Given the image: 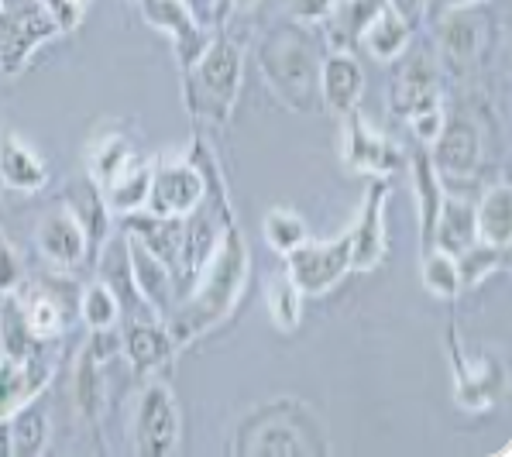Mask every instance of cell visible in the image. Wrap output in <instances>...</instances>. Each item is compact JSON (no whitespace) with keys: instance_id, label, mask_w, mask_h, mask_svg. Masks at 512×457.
<instances>
[{"instance_id":"6da1fadb","label":"cell","mask_w":512,"mask_h":457,"mask_svg":"<svg viewBox=\"0 0 512 457\" xmlns=\"http://www.w3.org/2000/svg\"><path fill=\"white\" fill-rule=\"evenodd\" d=\"M244 275H248V251H244V241L238 234L227 231L220 248L210 255V269H207V279H203L200 293L189 299V306L179 313L176 327H172L176 341H189V337L203 334L210 323H217L224 317L241 293Z\"/></svg>"},{"instance_id":"7a4b0ae2","label":"cell","mask_w":512,"mask_h":457,"mask_svg":"<svg viewBox=\"0 0 512 457\" xmlns=\"http://www.w3.org/2000/svg\"><path fill=\"white\" fill-rule=\"evenodd\" d=\"M55 28L59 25L49 18L42 0H7L0 11V62L7 73H14L38 42L55 35Z\"/></svg>"},{"instance_id":"3957f363","label":"cell","mask_w":512,"mask_h":457,"mask_svg":"<svg viewBox=\"0 0 512 457\" xmlns=\"http://www.w3.org/2000/svg\"><path fill=\"white\" fill-rule=\"evenodd\" d=\"M348 269H351L348 234H341L337 241L327 244L303 241L296 251H289V279L299 286V293H310V296L327 293V289H334L344 279Z\"/></svg>"},{"instance_id":"277c9868","label":"cell","mask_w":512,"mask_h":457,"mask_svg":"<svg viewBox=\"0 0 512 457\" xmlns=\"http://www.w3.org/2000/svg\"><path fill=\"white\" fill-rule=\"evenodd\" d=\"M241 83V55L231 42H217L214 49H203V59L196 66V93L210 100V110L217 117L227 114V107L238 97Z\"/></svg>"},{"instance_id":"5b68a950","label":"cell","mask_w":512,"mask_h":457,"mask_svg":"<svg viewBox=\"0 0 512 457\" xmlns=\"http://www.w3.org/2000/svg\"><path fill=\"white\" fill-rule=\"evenodd\" d=\"M203 200V179L196 176L193 165L169 162L152 176L148 189V203H152L155 217H183L196 203Z\"/></svg>"},{"instance_id":"8992f818","label":"cell","mask_w":512,"mask_h":457,"mask_svg":"<svg viewBox=\"0 0 512 457\" xmlns=\"http://www.w3.org/2000/svg\"><path fill=\"white\" fill-rule=\"evenodd\" d=\"M176 440H179V420H176L172 396L162 385H152L141 396L138 406V451L145 457H165L176 447Z\"/></svg>"},{"instance_id":"52a82bcc","label":"cell","mask_w":512,"mask_h":457,"mask_svg":"<svg viewBox=\"0 0 512 457\" xmlns=\"http://www.w3.org/2000/svg\"><path fill=\"white\" fill-rule=\"evenodd\" d=\"M317 73L313 55L303 49V42H275L265 52V76L275 83V90L289 100H303Z\"/></svg>"},{"instance_id":"ba28073f","label":"cell","mask_w":512,"mask_h":457,"mask_svg":"<svg viewBox=\"0 0 512 457\" xmlns=\"http://www.w3.org/2000/svg\"><path fill=\"white\" fill-rule=\"evenodd\" d=\"M344 159H348L351 169L372 172V176H389L399 165L396 148L378 135V131L368 128L354 110L348 114V131H344Z\"/></svg>"},{"instance_id":"9c48e42d","label":"cell","mask_w":512,"mask_h":457,"mask_svg":"<svg viewBox=\"0 0 512 457\" xmlns=\"http://www.w3.org/2000/svg\"><path fill=\"white\" fill-rule=\"evenodd\" d=\"M382 203H385V186H372L361 207L358 227L348 231L351 244V265L354 269H375L385 255V234H382Z\"/></svg>"},{"instance_id":"30bf717a","label":"cell","mask_w":512,"mask_h":457,"mask_svg":"<svg viewBox=\"0 0 512 457\" xmlns=\"http://www.w3.org/2000/svg\"><path fill=\"white\" fill-rule=\"evenodd\" d=\"M49 378L42 358H4L0 361V420L18 413Z\"/></svg>"},{"instance_id":"8fae6325","label":"cell","mask_w":512,"mask_h":457,"mask_svg":"<svg viewBox=\"0 0 512 457\" xmlns=\"http://www.w3.org/2000/svg\"><path fill=\"white\" fill-rule=\"evenodd\" d=\"M320 83H324V100L330 110L337 114H351L361 100V90H365V73H361L358 59L348 52H334L324 62V73H320Z\"/></svg>"},{"instance_id":"7c38bea8","label":"cell","mask_w":512,"mask_h":457,"mask_svg":"<svg viewBox=\"0 0 512 457\" xmlns=\"http://www.w3.org/2000/svg\"><path fill=\"white\" fill-rule=\"evenodd\" d=\"M38 244L42 251L59 265H76L83 258L86 238H83V227L69 210H59V214L45 217L42 227H38Z\"/></svg>"},{"instance_id":"4fadbf2b","label":"cell","mask_w":512,"mask_h":457,"mask_svg":"<svg viewBox=\"0 0 512 457\" xmlns=\"http://www.w3.org/2000/svg\"><path fill=\"white\" fill-rule=\"evenodd\" d=\"M145 18L152 21V25L176 35L183 62H196V55H203V45L207 42H203V35L196 31L183 0H145Z\"/></svg>"},{"instance_id":"5bb4252c","label":"cell","mask_w":512,"mask_h":457,"mask_svg":"<svg viewBox=\"0 0 512 457\" xmlns=\"http://www.w3.org/2000/svg\"><path fill=\"white\" fill-rule=\"evenodd\" d=\"M437 165L451 176H468L478 165V135L468 121H451L440 131Z\"/></svg>"},{"instance_id":"9a60e30c","label":"cell","mask_w":512,"mask_h":457,"mask_svg":"<svg viewBox=\"0 0 512 457\" xmlns=\"http://www.w3.org/2000/svg\"><path fill=\"white\" fill-rule=\"evenodd\" d=\"M475 224L485 244L506 248L512 238V193L509 186H495L485 193L482 207L475 210Z\"/></svg>"},{"instance_id":"2e32d148","label":"cell","mask_w":512,"mask_h":457,"mask_svg":"<svg viewBox=\"0 0 512 457\" xmlns=\"http://www.w3.org/2000/svg\"><path fill=\"white\" fill-rule=\"evenodd\" d=\"M0 179L14 189H38L45 183V165L18 138H0Z\"/></svg>"},{"instance_id":"e0dca14e","label":"cell","mask_w":512,"mask_h":457,"mask_svg":"<svg viewBox=\"0 0 512 457\" xmlns=\"http://www.w3.org/2000/svg\"><path fill=\"white\" fill-rule=\"evenodd\" d=\"M437 241L440 251L447 255H461L468 244H475L478 224H475V210L468 203H440V214H437Z\"/></svg>"},{"instance_id":"ac0fdd59","label":"cell","mask_w":512,"mask_h":457,"mask_svg":"<svg viewBox=\"0 0 512 457\" xmlns=\"http://www.w3.org/2000/svg\"><path fill=\"white\" fill-rule=\"evenodd\" d=\"M406 42H409V31L403 18H396L392 11L372 14V21H368V28H365V45L375 59H396V55L406 49Z\"/></svg>"},{"instance_id":"d6986e66","label":"cell","mask_w":512,"mask_h":457,"mask_svg":"<svg viewBox=\"0 0 512 457\" xmlns=\"http://www.w3.org/2000/svg\"><path fill=\"white\" fill-rule=\"evenodd\" d=\"M440 45L454 62H468L482 49V21H475V14H451L440 25Z\"/></svg>"},{"instance_id":"ffe728a7","label":"cell","mask_w":512,"mask_h":457,"mask_svg":"<svg viewBox=\"0 0 512 457\" xmlns=\"http://www.w3.org/2000/svg\"><path fill=\"white\" fill-rule=\"evenodd\" d=\"M131 265H135V275H138V289L145 293L148 303L162 306L169 299V272H165V262L159 255L145 248L141 241H131Z\"/></svg>"},{"instance_id":"44dd1931","label":"cell","mask_w":512,"mask_h":457,"mask_svg":"<svg viewBox=\"0 0 512 457\" xmlns=\"http://www.w3.org/2000/svg\"><path fill=\"white\" fill-rule=\"evenodd\" d=\"M131 169V145L121 135H107L93 145L90 152V172L100 179L104 186H110L114 179H121Z\"/></svg>"},{"instance_id":"7402d4cb","label":"cell","mask_w":512,"mask_h":457,"mask_svg":"<svg viewBox=\"0 0 512 457\" xmlns=\"http://www.w3.org/2000/svg\"><path fill=\"white\" fill-rule=\"evenodd\" d=\"M244 451L248 454H313L317 447L306 444L303 437H299V430H293V423H269V427L255 430V440L251 444H244Z\"/></svg>"},{"instance_id":"603a6c76","label":"cell","mask_w":512,"mask_h":457,"mask_svg":"<svg viewBox=\"0 0 512 457\" xmlns=\"http://www.w3.org/2000/svg\"><path fill=\"white\" fill-rule=\"evenodd\" d=\"M403 90H406V100H403V110L409 117L416 110H427V107H437V90H433V66L427 62V55H416L409 62L406 76H403Z\"/></svg>"},{"instance_id":"cb8c5ba5","label":"cell","mask_w":512,"mask_h":457,"mask_svg":"<svg viewBox=\"0 0 512 457\" xmlns=\"http://www.w3.org/2000/svg\"><path fill=\"white\" fill-rule=\"evenodd\" d=\"M148 189H152V172L138 169V172H124L121 179L107 186V207L117 214H131V210L145 207L148 203Z\"/></svg>"},{"instance_id":"d4e9b609","label":"cell","mask_w":512,"mask_h":457,"mask_svg":"<svg viewBox=\"0 0 512 457\" xmlns=\"http://www.w3.org/2000/svg\"><path fill=\"white\" fill-rule=\"evenodd\" d=\"M169 348V337L159 327H152V323H135L128 330V354L138 368H155L159 361H165Z\"/></svg>"},{"instance_id":"484cf974","label":"cell","mask_w":512,"mask_h":457,"mask_svg":"<svg viewBox=\"0 0 512 457\" xmlns=\"http://www.w3.org/2000/svg\"><path fill=\"white\" fill-rule=\"evenodd\" d=\"M45 440H49V416H45L38 406L25 409L11 430V451L21 457H31V454L42 451Z\"/></svg>"},{"instance_id":"4316f807","label":"cell","mask_w":512,"mask_h":457,"mask_svg":"<svg viewBox=\"0 0 512 457\" xmlns=\"http://www.w3.org/2000/svg\"><path fill=\"white\" fill-rule=\"evenodd\" d=\"M423 286L433 296H458L461 275H458V258L447 251H427L423 258Z\"/></svg>"},{"instance_id":"83f0119b","label":"cell","mask_w":512,"mask_h":457,"mask_svg":"<svg viewBox=\"0 0 512 457\" xmlns=\"http://www.w3.org/2000/svg\"><path fill=\"white\" fill-rule=\"evenodd\" d=\"M416 189H420V220H423V248L430 251V241H433V224H437V214H440V189H437V179H433V165L430 159H416Z\"/></svg>"},{"instance_id":"f1b7e54d","label":"cell","mask_w":512,"mask_h":457,"mask_svg":"<svg viewBox=\"0 0 512 457\" xmlns=\"http://www.w3.org/2000/svg\"><path fill=\"white\" fill-rule=\"evenodd\" d=\"M265 238H269L275 251L289 255V251H296L306 241V224L296 214H289V210H272L265 217Z\"/></svg>"},{"instance_id":"f546056e","label":"cell","mask_w":512,"mask_h":457,"mask_svg":"<svg viewBox=\"0 0 512 457\" xmlns=\"http://www.w3.org/2000/svg\"><path fill=\"white\" fill-rule=\"evenodd\" d=\"M299 286L289 275H279V279L269 286V313L272 320L279 323L282 330H296L299 323Z\"/></svg>"},{"instance_id":"4dcf8cb0","label":"cell","mask_w":512,"mask_h":457,"mask_svg":"<svg viewBox=\"0 0 512 457\" xmlns=\"http://www.w3.org/2000/svg\"><path fill=\"white\" fill-rule=\"evenodd\" d=\"M100 272H104V286L110 293H121V296H131V248L128 241L117 238L110 248L104 251V265H100Z\"/></svg>"},{"instance_id":"1f68e13d","label":"cell","mask_w":512,"mask_h":457,"mask_svg":"<svg viewBox=\"0 0 512 457\" xmlns=\"http://www.w3.org/2000/svg\"><path fill=\"white\" fill-rule=\"evenodd\" d=\"M502 265V255L495 244H468L461 251V262H458V275H461V286H475L478 279H485L492 269Z\"/></svg>"},{"instance_id":"d6a6232c","label":"cell","mask_w":512,"mask_h":457,"mask_svg":"<svg viewBox=\"0 0 512 457\" xmlns=\"http://www.w3.org/2000/svg\"><path fill=\"white\" fill-rule=\"evenodd\" d=\"M83 320L97 330H104L117 320V296L110 293L104 282H97V286H90L83 293Z\"/></svg>"},{"instance_id":"836d02e7","label":"cell","mask_w":512,"mask_h":457,"mask_svg":"<svg viewBox=\"0 0 512 457\" xmlns=\"http://www.w3.org/2000/svg\"><path fill=\"white\" fill-rule=\"evenodd\" d=\"M28 320L21 317V310L14 303H7L0 310V337H4L7 358H28Z\"/></svg>"},{"instance_id":"e575fe53","label":"cell","mask_w":512,"mask_h":457,"mask_svg":"<svg viewBox=\"0 0 512 457\" xmlns=\"http://www.w3.org/2000/svg\"><path fill=\"white\" fill-rule=\"evenodd\" d=\"M25 320H28L31 334H38V337H49L59 330V310H55L49 299H35V303L28 306Z\"/></svg>"},{"instance_id":"d590c367","label":"cell","mask_w":512,"mask_h":457,"mask_svg":"<svg viewBox=\"0 0 512 457\" xmlns=\"http://www.w3.org/2000/svg\"><path fill=\"white\" fill-rule=\"evenodd\" d=\"M97 365H93V354L86 351L83 354V365H80V378H76V399H80V406L86 413H93V406H97Z\"/></svg>"},{"instance_id":"8d00e7d4","label":"cell","mask_w":512,"mask_h":457,"mask_svg":"<svg viewBox=\"0 0 512 457\" xmlns=\"http://www.w3.org/2000/svg\"><path fill=\"white\" fill-rule=\"evenodd\" d=\"M83 4L86 0H42V7L49 11V18L55 21L59 28H73L83 14Z\"/></svg>"},{"instance_id":"74e56055","label":"cell","mask_w":512,"mask_h":457,"mask_svg":"<svg viewBox=\"0 0 512 457\" xmlns=\"http://www.w3.org/2000/svg\"><path fill=\"white\" fill-rule=\"evenodd\" d=\"M413 128L420 141H437V135L444 131V114L437 107H427V110H416L413 114Z\"/></svg>"},{"instance_id":"f35d334b","label":"cell","mask_w":512,"mask_h":457,"mask_svg":"<svg viewBox=\"0 0 512 457\" xmlns=\"http://www.w3.org/2000/svg\"><path fill=\"white\" fill-rule=\"evenodd\" d=\"M334 7V0H293V14L303 21H317Z\"/></svg>"},{"instance_id":"ab89813d","label":"cell","mask_w":512,"mask_h":457,"mask_svg":"<svg viewBox=\"0 0 512 457\" xmlns=\"http://www.w3.org/2000/svg\"><path fill=\"white\" fill-rule=\"evenodd\" d=\"M18 286V265H14L11 251L0 248V293H11Z\"/></svg>"},{"instance_id":"60d3db41","label":"cell","mask_w":512,"mask_h":457,"mask_svg":"<svg viewBox=\"0 0 512 457\" xmlns=\"http://www.w3.org/2000/svg\"><path fill=\"white\" fill-rule=\"evenodd\" d=\"M389 4H392V14H396V18H416L423 0H389Z\"/></svg>"},{"instance_id":"b9f144b4","label":"cell","mask_w":512,"mask_h":457,"mask_svg":"<svg viewBox=\"0 0 512 457\" xmlns=\"http://www.w3.org/2000/svg\"><path fill=\"white\" fill-rule=\"evenodd\" d=\"M189 7H193V11L200 14V18H207V14L217 7V0H189Z\"/></svg>"},{"instance_id":"7bdbcfd3","label":"cell","mask_w":512,"mask_h":457,"mask_svg":"<svg viewBox=\"0 0 512 457\" xmlns=\"http://www.w3.org/2000/svg\"><path fill=\"white\" fill-rule=\"evenodd\" d=\"M447 7H464V4H475V0H444Z\"/></svg>"},{"instance_id":"ee69618b","label":"cell","mask_w":512,"mask_h":457,"mask_svg":"<svg viewBox=\"0 0 512 457\" xmlns=\"http://www.w3.org/2000/svg\"><path fill=\"white\" fill-rule=\"evenodd\" d=\"M238 4H241V7H251V4H255V0H238Z\"/></svg>"}]
</instances>
